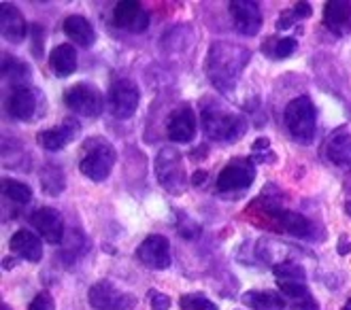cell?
I'll return each mask as SVG.
<instances>
[{"label": "cell", "instance_id": "1", "mask_svg": "<svg viewBox=\"0 0 351 310\" xmlns=\"http://www.w3.org/2000/svg\"><path fill=\"white\" fill-rule=\"evenodd\" d=\"M247 60H250L247 49L217 40L209 49V55H206V75H209L211 83L219 92H230L237 86Z\"/></svg>", "mask_w": 351, "mask_h": 310}, {"label": "cell", "instance_id": "2", "mask_svg": "<svg viewBox=\"0 0 351 310\" xmlns=\"http://www.w3.org/2000/svg\"><path fill=\"white\" fill-rule=\"evenodd\" d=\"M200 121L204 134L211 140H232L245 132V119L215 98L202 100Z\"/></svg>", "mask_w": 351, "mask_h": 310}, {"label": "cell", "instance_id": "3", "mask_svg": "<svg viewBox=\"0 0 351 310\" xmlns=\"http://www.w3.org/2000/svg\"><path fill=\"white\" fill-rule=\"evenodd\" d=\"M115 159H117V153L113 149V144L107 138L96 136L86 142V151L79 162V170L90 181L100 183L111 175V170L115 166Z\"/></svg>", "mask_w": 351, "mask_h": 310}, {"label": "cell", "instance_id": "4", "mask_svg": "<svg viewBox=\"0 0 351 310\" xmlns=\"http://www.w3.org/2000/svg\"><path fill=\"white\" fill-rule=\"evenodd\" d=\"M285 126L287 132L300 144H308L315 138L317 111L308 96H298L285 107Z\"/></svg>", "mask_w": 351, "mask_h": 310}, {"label": "cell", "instance_id": "5", "mask_svg": "<svg viewBox=\"0 0 351 310\" xmlns=\"http://www.w3.org/2000/svg\"><path fill=\"white\" fill-rule=\"evenodd\" d=\"M156 175L160 185L171 194H183L188 188V175H185L183 157L175 147H164L156 157Z\"/></svg>", "mask_w": 351, "mask_h": 310}, {"label": "cell", "instance_id": "6", "mask_svg": "<svg viewBox=\"0 0 351 310\" xmlns=\"http://www.w3.org/2000/svg\"><path fill=\"white\" fill-rule=\"evenodd\" d=\"M64 105L84 117H98L105 109V96L92 83H75L64 94Z\"/></svg>", "mask_w": 351, "mask_h": 310}, {"label": "cell", "instance_id": "7", "mask_svg": "<svg viewBox=\"0 0 351 310\" xmlns=\"http://www.w3.org/2000/svg\"><path fill=\"white\" fill-rule=\"evenodd\" d=\"M138 88L132 83L130 79H119L111 86L109 94H107V105H109V113L115 119H130L136 109H138Z\"/></svg>", "mask_w": 351, "mask_h": 310}, {"label": "cell", "instance_id": "8", "mask_svg": "<svg viewBox=\"0 0 351 310\" xmlns=\"http://www.w3.org/2000/svg\"><path fill=\"white\" fill-rule=\"evenodd\" d=\"M256 179V166L252 159H232L228 166L221 168L217 177V190L221 194H232L247 190Z\"/></svg>", "mask_w": 351, "mask_h": 310}, {"label": "cell", "instance_id": "9", "mask_svg": "<svg viewBox=\"0 0 351 310\" xmlns=\"http://www.w3.org/2000/svg\"><path fill=\"white\" fill-rule=\"evenodd\" d=\"M136 257L143 266L152 268V270H167L173 263L171 242L160 234H152L141 242V246L136 249Z\"/></svg>", "mask_w": 351, "mask_h": 310}, {"label": "cell", "instance_id": "10", "mask_svg": "<svg viewBox=\"0 0 351 310\" xmlns=\"http://www.w3.org/2000/svg\"><path fill=\"white\" fill-rule=\"evenodd\" d=\"M88 302L96 310H128L132 308L134 300L117 292V287L109 281H98L90 287Z\"/></svg>", "mask_w": 351, "mask_h": 310}, {"label": "cell", "instance_id": "11", "mask_svg": "<svg viewBox=\"0 0 351 310\" xmlns=\"http://www.w3.org/2000/svg\"><path fill=\"white\" fill-rule=\"evenodd\" d=\"M113 22L121 30L141 34L149 28V13L143 9V5L134 3V0H121V3L115 5Z\"/></svg>", "mask_w": 351, "mask_h": 310}, {"label": "cell", "instance_id": "12", "mask_svg": "<svg viewBox=\"0 0 351 310\" xmlns=\"http://www.w3.org/2000/svg\"><path fill=\"white\" fill-rule=\"evenodd\" d=\"M30 225L38 232V236L49 244H60L64 238V221H62L60 213L51 206H43L36 209L30 215Z\"/></svg>", "mask_w": 351, "mask_h": 310}, {"label": "cell", "instance_id": "13", "mask_svg": "<svg viewBox=\"0 0 351 310\" xmlns=\"http://www.w3.org/2000/svg\"><path fill=\"white\" fill-rule=\"evenodd\" d=\"M230 13L234 19V26L245 36H256L262 28V13L260 5L252 0H232Z\"/></svg>", "mask_w": 351, "mask_h": 310}, {"label": "cell", "instance_id": "14", "mask_svg": "<svg viewBox=\"0 0 351 310\" xmlns=\"http://www.w3.org/2000/svg\"><path fill=\"white\" fill-rule=\"evenodd\" d=\"M79 130H81L79 123L73 117H66L64 121H62V126L38 132L36 142L47 151H62L71 140H75L79 136Z\"/></svg>", "mask_w": 351, "mask_h": 310}, {"label": "cell", "instance_id": "15", "mask_svg": "<svg viewBox=\"0 0 351 310\" xmlns=\"http://www.w3.org/2000/svg\"><path fill=\"white\" fill-rule=\"evenodd\" d=\"M167 132L173 142H192L196 136V117L190 107H181L171 113Z\"/></svg>", "mask_w": 351, "mask_h": 310}, {"label": "cell", "instance_id": "16", "mask_svg": "<svg viewBox=\"0 0 351 310\" xmlns=\"http://www.w3.org/2000/svg\"><path fill=\"white\" fill-rule=\"evenodd\" d=\"M0 30L9 43H22L26 36V19L22 11L11 3L0 5Z\"/></svg>", "mask_w": 351, "mask_h": 310}, {"label": "cell", "instance_id": "17", "mask_svg": "<svg viewBox=\"0 0 351 310\" xmlns=\"http://www.w3.org/2000/svg\"><path fill=\"white\" fill-rule=\"evenodd\" d=\"M11 251L28 261H40L43 259V246H40V240L36 234L28 232V230H19L11 236L9 240Z\"/></svg>", "mask_w": 351, "mask_h": 310}, {"label": "cell", "instance_id": "18", "mask_svg": "<svg viewBox=\"0 0 351 310\" xmlns=\"http://www.w3.org/2000/svg\"><path fill=\"white\" fill-rule=\"evenodd\" d=\"M328 159L339 168L351 170V134L345 130H339L330 136L328 147H326Z\"/></svg>", "mask_w": 351, "mask_h": 310}, {"label": "cell", "instance_id": "19", "mask_svg": "<svg viewBox=\"0 0 351 310\" xmlns=\"http://www.w3.org/2000/svg\"><path fill=\"white\" fill-rule=\"evenodd\" d=\"M7 109L15 119H30L36 111V94L30 88H13L9 102H7Z\"/></svg>", "mask_w": 351, "mask_h": 310}, {"label": "cell", "instance_id": "20", "mask_svg": "<svg viewBox=\"0 0 351 310\" xmlns=\"http://www.w3.org/2000/svg\"><path fill=\"white\" fill-rule=\"evenodd\" d=\"M64 34L73 40V43H77L81 47H92L96 43L94 26L81 15H71L64 19Z\"/></svg>", "mask_w": 351, "mask_h": 310}, {"label": "cell", "instance_id": "21", "mask_svg": "<svg viewBox=\"0 0 351 310\" xmlns=\"http://www.w3.org/2000/svg\"><path fill=\"white\" fill-rule=\"evenodd\" d=\"M49 68L58 77H71L77 70V51L71 43H62L49 53Z\"/></svg>", "mask_w": 351, "mask_h": 310}, {"label": "cell", "instance_id": "22", "mask_svg": "<svg viewBox=\"0 0 351 310\" xmlns=\"http://www.w3.org/2000/svg\"><path fill=\"white\" fill-rule=\"evenodd\" d=\"M277 219V223L283 227L285 232H290L298 238H306L311 234V221H308L304 215L300 213H292V211H271Z\"/></svg>", "mask_w": 351, "mask_h": 310}, {"label": "cell", "instance_id": "23", "mask_svg": "<svg viewBox=\"0 0 351 310\" xmlns=\"http://www.w3.org/2000/svg\"><path fill=\"white\" fill-rule=\"evenodd\" d=\"M243 304L252 310H283L285 298L277 292H247L243 294Z\"/></svg>", "mask_w": 351, "mask_h": 310}, {"label": "cell", "instance_id": "24", "mask_svg": "<svg viewBox=\"0 0 351 310\" xmlns=\"http://www.w3.org/2000/svg\"><path fill=\"white\" fill-rule=\"evenodd\" d=\"M351 19V3H345V0H330L324 7V22L328 28L332 30H341L343 26L349 24Z\"/></svg>", "mask_w": 351, "mask_h": 310}, {"label": "cell", "instance_id": "25", "mask_svg": "<svg viewBox=\"0 0 351 310\" xmlns=\"http://www.w3.org/2000/svg\"><path fill=\"white\" fill-rule=\"evenodd\" d=\"M3 77H7V81H11L15 88H24V83L30 79V68L11 53H3Z\"/></svg>", "mask_w": 351, "mask_h": 310}, {"label": "cell", "instance_id": "26", "mask_svg": "<svg viewBox=\"0 0 351 310\" xmlns=\"http://www.w3.org/2000/svg\"><path fill=\"white\" fill-rule=\"evenodd\" d=\"M273 274L277 276L279 283H304L306 272L304 268L296 261H279L273 266Z\"/></svg>", "mask_w": 351, "mask_h": 310}, {"label": "cell", "instance_id": "27", "mask_svg": "<svg viewBox=\"0 0 351 310\" xmlns=\"http://www.w3.org/2000/svg\"><path fill=\"white\" fill-rule=\"evenodd\" d=\"M3 196H7L9 200H13L17 204H28L32 200V190L28 188L26 183L5 179L3 181Z\"/></svg>", "mask_w": 351, "mask_h": 310}, {"label": "cell", "instance_id": "28", "mask_svg": "<svg viewBox=\"0 0 351 310\" xmlns=\"http://www.w3.org/2000/svg\"><path fill=\"white\" fill-rule=\"evenodd\" d=\"M311 13H313V9L308 3H296L290 11H285L279 17V28H283V30L290 28V26H294V22H298V19H306Z\"/></svg>", "mask_w": 351, "mask_h": 310}, {"label": "cell", "instance_id": "29", "mask_svg": "<svg viewBox=\"0 0 351 310\" xmlns=\"http://www.w3.org/2000/svg\"><path fill=\"white\" fill-rule=\"evenodd\" d=\"M179 304H181L183 310H217V304H213L209 298H204L202 294L183 296Z\"/></svg>", "mask_w": 351, "mask_h": 310}, {"label": "cell", "instance_id": "30", "mask_svg": "<svg viewBox=\"0 0 351 310\" xmlns=\"http://www.w3.org/2000/svg\"><path fill=\"white\" fill-rule=\"evenodd\" d=\"M279 289H281V294L285 298H292L296 302H300V300L311 296V294H308L306 283H279Z\"/></svg>", "mask_w": 351, "mask_h": 310}, {"label": "cell", "instance_id": "31", "mask_svg": "<svg viewBox=\"0 0 351 310\" xmlns=\"http://www.w3.org/2000/svg\"><path fill=\"white\" fill-rule=\"evenodd\" d=\"M296 47H298L296 38H281V40H277V43H275L273 55H275L277 60H285V57H290V55L296 51Z\"/></svg>", "mask_w": 351, "mask_h": 310}, {"label": "cell", "instance_id": "32", "mask_svg": "<svg viewBox=\"0 0 351 310\" xmlns=\"http://www.w3.org/2000/svg\"><path fill=\"white\" fill-rule=\"evenodd\" d=\"M28 310H56V302H53V298H51L49 292H40V294H36V298L30 302Z\"/></svg>", "mask_w": 351, "mask_h": 310}, {"label": "cell", "instance_id": "33", "mask_svg": "<svg viewBox=\"0 0 351 310\" xmlns=\"http://www.w3.org/2000/svg\"><path fill=\"white\" fill-rule=\"evenodd\" d=\"M152 310H169L171 308V298L167 294L152 292Z\"/></svg>", "mask_w": 351, "mask_h": 310}, {"label": "cell", "instance_id": "34", "mask_svg": "<svg viewBox=\"0 0 351 310\" xmlns=\"http://www.w3.org/2000/svg\"><path fill=\"white\" fill-rule=\"evenodd\" d=\"M296 310H319V304H317V300L313 296H308V298H304V300L298 302Z\"/></svg>", "mask_w": 351, "mask_h": 310}, {"label": "cell", "instance_id": "35", "mask_svg": "<svg viewBox=\"0 0 351 310\" xmlns=\"http://www.w3.org/2000/svg\"><path fill=\"white\" fill-rule=\"evenodd\" d=\"M268 144H271V140L268 138H258L256 142H254V151L258 153V151H268ZM271 153V151H268Z\"/></svg>", "mask_w": 351, "mask_h": 310}, {"label": "cell", "instance_id": "36", "mask_svg": "<svg viewBox=\"0 0 351 310\" xmlns=\"http://www.w3.org/2000/svg\"><path fill=\"white\" fill-rule=\"evenodd\" d=\"M204 177H206V172H202V170H198V172L194 175V179H192V183H194V185H202V181H204Z\"/></svg>", "mask_w": 351, "mask_h": 310}, {"label": "cell", "instance_id": "37", "mask_svg": "<svg viewBox=\"0 0 351 310\" xmlns=\"http://www.w3.org/2000/svg\"><path fill=\"white\" fill-rule=\"evenodd\" d=\"M341 310H351V300H347V302H345V306H343Z\"/></svg>", "mask_w": 351, "mask_h": 310}, {"label": "cell", "instance_id": "38", "mask_svg": "<svg viewBox=\"0 0 351 310\" xmlns=\"http://www.w3.org/2000/svg\"><path fill=\"white\" fill-rule=\"evenodd\" d=\"M0 310H11V306H9V304H5V302H3V306H0Z\"/></svg>", "mask_w": 351, "mask_h": 310}]
</instances>
